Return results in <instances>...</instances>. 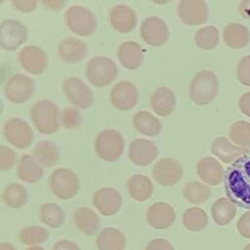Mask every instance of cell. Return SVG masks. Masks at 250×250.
<instances>
[{"label":"cell","mask_w":250,"mask_h":250,"mask_svg":"<svg viewBox=\"0 0 250 250\" xmlns=\"http://www.w3.org/2000/svg\"><path fill=\"white\" fill-rule=\"evenodd\" d=\"M224 184L228 199L250 210V154L240 156L228 167Z\"/></svg>","instance_id":"cell-1"},{"label":"cell","mask_w":250,"mask_h":250,"mask_svg":"<svg viewBox=\"0 0 250 250\" xmlns=\"http://www.w3.org/2000/svg\"><path fill=\"white\" fill-rule=\"evenodd\" d=\"M30 118L36 130L43 135L56 133L62 124L60 109L50 100L36 102L30 108Z\"/></svg>","instance_id":"cell-2"},{"label":"cell","mask_w":250,"mask_h":250,"mask_svg":"<svg viewBox=\"0 0 250 250\" xmlns=\"http://www.w3.org/2000/svg\"><path fill=\"white\" fill-rule=\"evenodd\" d=\"M219 90L217 75L210 70L198 72L189 85V97L198 105H205L213 102Z\"/></svg>","instance_id":"cell-3"},{"label":"cell","mask_w":250,"mask_h":250,"mask_svg":"<svg viewBox=\"0 0 250 250\" xmlns=\"http://www.w3.org/2000/svg\"><path fill=\"white\" fill-rule=\"evenodd\" d=\"M124 146L123 136L114 129L103 130L95 140V150L98 156L106 162L118 160L124 151Z\"/></svg>","instance_id":"cell-4"},{"label":"cell","mask_w":250,"mask_h":250,"mask_svg":"<svg viewBox=\"0 0 250 250\" xmlns=\"http://www.w3.org/2000/svg\"><path fill=\"white\" fill-rule=\"evenodd\" d=\"M88 81L95 87H104L112 83L118 75L114 61L104 56L92 58L86 67Z\"/></svg>","instance_id":"cell-5"},{"label":"cell","mask_w":250,"mask_h":250,"mask_svg":"<svg viewBox=\"0 0 250 250\" xmlns=\"http://www.w3.org/2000/svg\"><path fill=\"white\" fill-rule=\"evenodd\" d=\"M65 24L70 31L79 36H90L97 28L95 15L86 7L74 5L69 7L64 14Z\"/></svg>","instance_id":"cell-6"},{"label":"cell","mask_w":250,"mask_h":250,"mask_svg":"<svg viewBox=\"0 0 250 250\" xmlns=\"http://www.w3.org/2000/svg\"><path fill=\"white\" fill-rule=\"evenodd\" d=\"M49 187L55 196L66 200L77 194L80 183L77 175L72 170L58 168L50 175Z\"/></svg>","instance_id":"cell-7"},{"label":"cell","mask_w":250,"mask_h":250,"mask_svg":"<svg viewBox=\"0 0 250 250\" xmlns=\"http://www.w3.org/2000/svg\"><path fill=\"white\" fill-rule=\"evenodd\" d=\"M35 92V83L29 76L17 73L12 75L4 87V95L8 102L16 104L29 101Z\"/></svg>","instance_id":"cell-8"},{"label":"cell","mask_w":250,"mask_h":250,"mask_svg":"<svg viewBox=\"0 0 250 250\" xmlns=\"http://www.w3.org/2000/svg\"><path fill=\"white\" fill-rule=\"evenodd\" d=\"M2 131L5 140L17 148H26L34 140V133L30 125L19 117L7 120L3 125Z\"/></svg>","instance_id":"cell-9"},{"label":"cell","mask_w":250,"mask_h":250,"mask_svg":"<svg viewBox=\"0 0 250 250\" xmlns=\"http://www.w3.org/2000/svg\"><path fill=\"white\" fill-rule=\"evenodd\" d=\"M28 38L27 27L18 20H5L0 25V43L5 51L18 50Z\"/></svg>","instance_id":"cell-10"},{"label":"cell","mask_w":250,"mask_h":250,"mask_svg":"<svg viewBox=\"0 0 250 250\" xmlns=\"http://www.w3.org/2000/svg\"><path fill=\"white\" fill-rule=\"evenodd\" d=\"M153 180L160 186L171 187L180 182L183 176V168L180 162L171 157L159 159L152 167Z\"/></svg>","instance_id":"cell-11"},{"label":"cell","mask_w":250,"mask_h":250,"mask_svg":"<svg viewBox=\"0 0 250 250\" xmlns=\"http://www.w3.org/2000/svg\"><path fill=\"white\" fill-rule=\"evenodd\" d=\"M62 90L67 100L78 108H87L93 103L91 89L80 78L71 76L64 79Z\"/></svg>","instance_id":"cell-12"},{"label":"cell","mask_w":250,"mask_h":250,"mask_svg":"<svg viewBox=\"0 0 250 250\" xmlns=\"http://www.w3.org/2000/svg\"><path fill=\"white\" fill-rule=\"evenodd\" d=\"M178 16L187 25H199L208 20V6L202 0H182L178 4Z\"/></svg>","instance_id":"cell-13"},{"label":"cell","mask_w":250,"mask_h":250,"mask_svg":"<svg viewBox=\"0 0 250 250\" xmlns=\"http://www.w3.org/2000/svg\"><path fill=\"white\" fill-rule=\"evenodd\" d=\"M140 31L143 41L154 47L165 44L169 38V28L166 22L157 17L145 19Z\"/></svg>","instance_id":"cell-14"},{"label":"cell","mask_w":250,"mask_h":250,"mask_svg":"<svg viewBox=\"0 0 250 250\" xmlns=\"http://www.w3.org/2000/svg\"><path fill=\"white\" fill-rule=\"evenodd\" d=\"M138 101V89L129 81H120L116 83L110 91L111 104L120 111L130 110L137 104Z\"/></svg>","instance_id":"cell-15"},{"label":"cell","mask_w":250,"mask_h":250,"mask_svg":"<svg viewBox=\"0 0 250 250\" xmlns=\"http://www.w3.org/2000/svg\"><path fill=\"white\" fill-rule=\"evenodd\" d=\"M19 62L21 67L28 73L38 75L45 71L48 65L46 53L38 46L27 45L19 53Z\"/></svg>","instance_id":"cell-16"},{"label":"cell","mask_w":250,"mask_h":250,"mask_svg":"<svg viewBox=\"0 0 250 250\" xmlns=\"http://www.w3.org/2000/svg\"><path fill=\"white\" fill-rule=\"evenodd\" d=\"M157 146L146 139L134 140L128 149V156L133 164L137 166H147L157 157Z\"/></svg>","instance_id":"cell-17"},{"label":"cell","mask_w":250,"mask_h":250,"mask_svg":"<svg viewBox=\"0 0 250 250\" xmlns=\"http://www.w3.org/2000/svg\"><path fill=\"white\" fill-rule=\"evenodd\" d=\"M93 204L102 215L112 216L119 211L122 197L116 189L104 187L96 191L93 196Z\"/></svg>","instance_id":"cell-18"},{"label":"cell","mask_w":250,"mask_h":250,"mask_svg":"<svg viewBox=\"0 0 250 250\" xmlns=\"http://www.w3.org/2000/svg\"><path fill=\"white\" fill-rule=\"evenodd\" d=\"M146 222L155 229L170 228L176 220L174 208L167 202H156L151 204L146 211Z\"/></svg>","instance_id":"cell-19"},{"label":"cell","mask_w":250,"mask_h":250,"mask_svg":"<svg viewBox=\"0 0 250 250\" xmlns=\"http://www.w3.org/2000/svg\"><path fill=\"white\" fill-rule=\"evenodd\" d=\"M59 58L66 63H77L88 56V45L75 37L62 39L58 46Z\"/></svg>","instance_id":"cell-20"},{"label":"cell","mask_w":250,"mask_h":250,"mask_svg":"<svg viewBox=\"0 0 250 250\" xmlns=\"http://www.w3.org/2000/svg\"><path fill=\"white\" fill-rule=\"evenodd\" d=\"M138 17L136 12L127 5H116L109 13V23L119 33H129L137 25Z\"/></svg>","instance_id":"cell-21"},{"label":"cell","mask_w":250,"mask_h":250,"mask_svg":"<svg viewBox=\"0 0 250 250\" xmlns=\"http://www.w3.org/2000/svg\"><path fill=\"white\" fill-rule=\"evenodd\" d=\"M197 175L200 180L210 186H217L222 183L225 171L222 164L214 157H203L196 164Z\"/></svg>","instance_id":"cell-22"},{"label":"cell","mask_w":250,"mask_h":250,"mask_svg":"<svg viewBox=\"0 0 250 250\" xmlns=\"http://www.w3.org/2000/svg\"><path fill=\"white\" fill-rule=\"evenodd\" d=\"M211 151L225 163H230L242 155L250 152L249 148H243L232 145L227 138L218 137L211 144Z\"/></svg>","instance_id":"cell-23"},{"label":"cell","mask_w":250,"mask_h":250,"mask_svg":"<svg viewBox=\"0 0 250 250\" xmlns=\"http://www.w3.org/2000/svg\"><path fill=\"white\" fill-rule=\"evenodd\" d=\"M118 60L121 64L131 70L139 68L144 61V50L141 45L134 41L122 43L117 51Z\"/></svg>","instance_id":"cell-24"},{"label":"cell","mask_w":250,"mask_h":250,"mask_svg":"<svg viewBox=\"0 0 250 250\" xmlns=\"http://www.w3.org/2000/svg\"><path fill=\"white\" fill-rule=\"evenodd\" d=\"M96 245L99 250H124L126 236L116 228H104L97 235Z\"/></svg>","instance_id":"cell-25"},{"label":"cell","mask_w":250,"mask_h":250,"mask_svg":"<svg viewBox=\"0 0 250 250\" xmlns=\"http://www.w3.org/2000/svg\"><path fill=\"white\" fill-rule=\"evenodd\" d=\"M152 110L159 116L170 115L175 108L176 99L173 91L167 87L157 88L150 99Z\"/></svg>","instance_id":"cell-26"},{"label":"cell","mask_w":250,"mask_h":250,"mask_svg":"<svg viewBox=\"0 0 250 250\" xmlns=\"http://www.w3.org/2000/svg\"><path fill=\"white\" fill-rule=\"evenodd\" d=\"M76 228L86 235H94L100 229V218L97 213L89 207H79L73 214Z\"/></svg>","instance_id":"cell-27"},{"label":"cell","mask_w":250,"mask_h":250,"mask_svg":"<svg viewBox=\"0 0 250 250\" xmlns=\"http://www.w3.org/2000/svg\"><path fill=\"white\" fill-rule=\"evenodd\" d=\"M17 175L21 181L28 184H34L42 179L44 170L36 161L34 156L24 154L20 159V163L17 168Z\"/></svg>","instance_id":"cell-28"},{"label":"cell","mask_w":250,"mask_h":250,"mask_svg":"<svg viewBox=\"0 0 250 250\" xmlns=\"http://www.w3.org/2000/svg\"><path fill=\"white\" fill-rule=\"evenodd\" d=\"M127 189L130 196L137 201L147 200L153 192V185L148 177L136 174L127 181Z\"/></svg>","instance_id":"cell-29"},{"label":"cell","mask_w":250,"mask_h":250,"mask_svg":"<svg viewBox=\"0 0 250 250\" xmlns=\"http://www.w3.org/2000/svg\"><path fill=\"white\" fill-rule=\"evenodd\" d=\"M223 39L227 46L232 49H241L250 41V32L246 26L232 22L228 24L223 31Z\"/></svg>","instance_id":"cell-30"},{"label":"cell","mask_w":250,"mask_h":250,"mask_svg":"<svg viewBox=\"0 0 250 250\" xmlns=\"http://www.w3.org/2000/svg\"><path fill=\"white\" fill-rule=\"evenodd\" d=\"M135 129L146 136L155 137L160 134L162 124L158 118L147 111H138L133 117Z\"/></svg>","instance_id":"cell-31"},{"label":"cell","mask_w":250,"mask_h":250,"mask_svg":"<svg viewBox=\"0 0 250 250\" xmlns=\"http://www.w3.org/2000/svg\"><path fill=\"white\" fill-rule=\"evenodd\" d=\"M33 156L36 161L44 167H52L59 161V146L51 141H42L38 143L33 149Z\"/></svg>","instance_id":"cell-32"},{"label":"cell","mask_w":250,"mask_h":250,"mask_svg":"<svg viewBox=\"0 0 250 250\" xmlns=\"http://www.w3.org/2000/svg\"><path fill=\"white\" fill-rule=\"evenodd\" d=\"M236 206L228 198H218L211 207V214L218 226H227L236 215Z\"/></svg>","instance_id":"cell-33"},{"label":"cell","mask_w":250,"mask_h":250,"mask_svg":"<svg viewBox=\"0 0 250 250\" xmlns=\"http://www.w3.org/2000/svg\"><path fill=\"white\" fill-rule=\"evenodd\" d=\"M2 199L8 207L19 209L27 203L28 193L22 185L11 183L4 188L2 191Z\"/></svg>","instance_id":"cell-34"},{"label":"cell","mask_w":250,"mask_h":250,"mask_svg":"<svg viewBox=\"0 0 250 250\" xmlns=\"http://www.w3.org/2000/svg\"><path fill=\"white\" fill-rule=\"evenodd\" d=\"M182 221L188 230L198 232L206 228L208 224V217L203 209L199 207H191L184 212Z\"/></svg>","instance_id":"cell-35"},{"label":"cell","mask_w":250,"mask_h":250,"mask_svg":"<svg viewBox=\"0 0 250 250\" xmlns=\"http://www.w3.org/2000/svg\"><path fill=\"white\" fill-rule=\"evenodd\" d=\"M183 195L188 203L200 205L210 197L211 189L203 183L193 181L185 185L183 188Z\"/></svg>","instance_id":"cell-36"},{"label":"cell","mask_w":250,"mask_h":250,"mask_svg":"<svg viewBox=\"0 0 250 250\" xmlns=\"http://www.w3.org/2000/svg\"><path fill=\"white\" fill-rule=\"evenodd\" d=\"M65 215L63 210L56 203H45L40 208L41 222L53 229L60 228L63 225Z\"/></svg>","instance_id":"cell-37"},{"label":"cell","mask_w":250,"mask_h":250,"mask_svg":"<svg viewBox=\"0 0 250 250\" xmlns=\"http://www.w3.org/2000/svg\"><path fill=\"white\" fill-rule=\"evenodd\" d=\"M219 30L213 25L199 28L194 34V42L200 49L212 50L219 43Z\"/></svg>","instance_id":"cell-38"},{"label":"cell","mask_w":250,"mask_h":250,"mask_svg":"<svg viewBox=\"0 0 250 250\" xmlns=\"http://www.w3.org/2000/svg\"><path fill=\"white\" fill-rule=\"evenodd\" d=\"M49 238V232L45 228L39 226H28L20 232V240L29 246L44 243Z\"/></svg>","instance_id":"cell-39"},{"label":"cell","mask_w":250,"mask_h":250,"mask_svg":"<svg viewBox=\"0 0 250 250\" xmlns=\"http://www.w3.org/2000/svg\"><path fill=\"white\" fill-rule=\"evenodd\" d=\"M229 138L237 146L250 147V123L244 120L234 122L229 129Z\"/></svg>","instance_id":"cell-40"},{"label":"cell","mask_w":250,"mask_h":250,"mask_svg":"<svg viewBox=\"0 0 250 250\" xmlns=\"http://www.w3.org/2000/svg\"><path fill=\"white\" fill-rule=\"evenodd\" d=\"M81 113L75 107H65L61 114V123L66 129L78 128L81 124Z\"/></svg>","instance_id":"cell-41"},{"label":"cell","mask_w":250,"mask_h":250,"mask_svg":"<svg viewBox=\"0 0 250 250\" xmlns=\"http://www.w3.org/2000/svg\"><path fill=\"white\" fill-rule=\"evenodd\" d=\"M18 160L17 153L11 147L1 145L0 146V169L1 171L13 168Z\"/></svg>","instance_id":"cell-42"},{"label":"cell","mask_w":250,"mask_h":250,"mask_svg":"<svg viewBox=\"0 0 250 250\" xmlns=\"http://www.w3.org/2000/svg\"><path fill=\"white\" fill-rule=\"evenodd\" d=\"M236 75L241 84L250 87V56H246L240 60L237 64Z\"/></svg>","instance_id":"cell-43"},{"label":"cell","mask_w":250,"mask_h":250,"mask_svg":"<svg viewBox=\"0 0 250 250\" xmlns=\"http://www.w3.org/2000/svg\"><path fill=\"white\" fill-rule=\"evenodd\" d=\"M237 231L245 238H250V211L245 212L236 224Z\"/></svg>","instance_id":"cell-44"},{"label":"cell","mask_w":250,"mask_h":250,"mask_svg":"<svg viewBox=\"0 0 250 250\" xmlns=\"http://www.w3.org/2000/svg\"><path fill=\"white\" fill-rule=\"evenodd\" d=\"M10 3L16 10L22 13L33 12L38 5V2L35 0H11Z\"/></svg>","instance_id":"cell-45"},{"label":"cell","mask_w":250,"mask_h":250,"mask_svg":"<svg viewBox=\"0 0 250 250\" xmlns=\"http://www.w3.org/2000/svg\"><path fill=\"white\" fill-rule=\"evenodd\" d=\"M146 250H175L174 246L166 239L164 238H155L150 240Z\"/></svg>","instance_id":"cell-46"},{"label":"cell","mask_w":250,"mask_h":250,"mask_svg":"<svg viewBox=\"0 0 250 250\" xmlns=\"http://www.w3.org/2000/svg\"><path fill=\"white\" fill-rule=\"evenodd\" d=\"M53 250H81V249L76 242L67 240V239H62L54 244Z\"/></svg>","instance_id":"cell-47"},{"label":"cell","mask_w":250,"mask_h":250,"mask_svg":"<svg viewBox=\"0 0 250 250\" xmlns=\"http://www.w3.org/2000/svg\"><path fill=\"white\" fill-rule=\"evenodd\" d=\"M238 105L241 112L250 117V92H247L240 97Z\"/></svg>","instance_id":"cell-48"},{"label":"cell","mask_w":250,"mask_h":250,"mask_svg":"<svg viewBox=\"0 0 250 250\" xmlns=\"http://www.w3.org/2000/svg\"><path fill=\"white\" fill-rule=\"evenodd\" d=\"M41 3L46 9L51 11H60L65 5V1L62 0H43Z\"/></svg>","instance_id":"cell-49"},{"label":"cell","mask_w":250,"mask_h":250,"mask_svg":"<svg viewBox=\"0 0 250 250\" xmlns=\"http://www.w3.org/2000/svg\"><path fill=\"white\" fill-rule=\"evenodd\" d=\"M239 14L244 18V19H249L250 20V0H244L239 4L238 8Z\"/></svg>","instance_id":"cell-50"},{"label":"cell","mask_w":250,"mask_h":250,"mask_svg":"<svg viewBox=\"0 0 250 250\" xmlns=\"http://www.w3.org/2000/svg\"><path fill=\"white\" fill-rule=\"evenodd\" d=\"M0 250H16V248L9 242H2L0 245Z\"/></svg>","instance_id":"cell-51"},{"label":"cell","mask_w":250,"mask_h":250,"mask_svg":"<svg viewBox=\"0 0 250 250\" xmlns=\"http://www.w3.org/2000/svg\"><path fill=\"white\" fill-rule=\"evenodd\" d=\"M26 250H45L43 247L38 246V245H34V246H29Z\"/></svg>","instance_id":"cell-52"},{"label":"cell","mask_w":250,"mask_h":250,"mask_svg":"<svg viewBox=\"0 0 250 250\" xmlns=\"http://www.w3.org/2000/svg\"><path fill=\"white\" fill-rule=\"evenodd\" d=\"M243 250H250V243H248L246 246H244Z\"/></svg>","instance_id":"cell-53"}]
</instances>
